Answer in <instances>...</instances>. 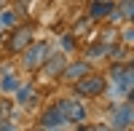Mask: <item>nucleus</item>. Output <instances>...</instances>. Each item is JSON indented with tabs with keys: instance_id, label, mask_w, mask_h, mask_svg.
Here are the masks:
<instances>
[{
	"instance_id": "1",
	"label": "nucleus",
	"mask_w": 134,
	"mask_h": 131,
	"mask_svg": "<svg viewBox=\"0 0 134 131\" xmlns=\"http://www.w3.org/2000/svg\"><path fill=\"white\" fill-rule=\"evenodd\" d=\"M105 78H99V75H83V78L75 80V91L81 96H99L105 91Z\"/></svg>"
},
{
	"instance_id": "2",
	"label": "nucleus",
	"mask_w": 134,
	"mask_h": 131,
	"mask_svg": "<svg viewBox=\"0 0 134 131\" xmlns=\"http://www.w3.org/2000/svg\"><path fill=\"white\" fill-rule=\"evenodd\" d=\"M48 56V46L46 43H32V46L24 51V67L27 70H38Z\"/></svg>"
},
{
	"instance_id": "3",
	"label": "nucleus",
	"mask_w": 134,
	"mask_h": 131,
	"mask_svg": "<svg viewBox=\"0 0 134 131\" xmlns=\"http://www.w3.org/2000/svg\"><path fill=\"white\" fill-rule=\"evenodd\" d=\"M59 112L64 115V121H72V123H81L83 118H86V110H83V104L78 102V99H62L59 104Z\"/></svg>"
},
{
	"instance_id": "4",
	"label": "nucleus",
	"mask_w": 134,
	"mask_h": 131,
	"mask_svg": "<svg viewBox=\"0 0 134 131\" xmlns=\"http://www.w3.org/2000/svg\"><path fill=\"white\" fill-rule=\"evenodd\" d=\"M30 35H32V32H30V27H21V29H16L14 32V38H11L8 40V51H24L27 46H30Z\"/></svg>"
},
{
	"instance_id": "5",
	"label": "nucleus",
	"mask_w": 134,
	"mask_h": 131,
	"mask_svg": "<svg viewBox=\"0 0 134 131\" xmlns=\"http://www.w3.org/2000/svg\"><path fill=\"white\" fill-rule=\"evenodd\" d=\"M129 126H131V104L124 102L113 112V128H129Z\"/></svg>"
},
{
	"instance_id": "6",
	"label": "nucleus",
	"mask_w": 134,
	"mask_h": 131,
	"mask_svg": "<svg viewBox=\"0 0 134 131\" xmlns=\"http://www.w3.org/2000/svg\"><path fill=\"white\" fill-rule=\"evenodd\" d=\"M62 70H64V56H62V53L46 56V67H43L46 78H57V75H62Z\"/></svg>"
},
{
	"instance_id": "7",
	"label": "nucleus",
	"mask_w": 134,
	"mask_h": 131,
	"mask_svg": "<svg viewBox=\"0 0 134 131\" xmlns=\"http://www.w3.org/2000/svg\"><path fill=\"white\" fill-rule=\"evenodd\" d=\"M62 123H64V115L59 112V107L46 110L43 118H40V128H57V126H62Z\"/></svg>"
},
{
	"instance_id": "8",
	"label": "nucleus",
	"mask_w": 134,
	"mask_h": 131,
	"mask_svg": "<svg viewBox=\"0 0 134 131\" xmlns=\"http://www.w3.org/2000/svg\"><path fill=\"white\" fill-rule=\"evenodd\" d=\"M62 75H64L67 80H78V78H83V75H88V64L86 62H75V64H70V67L64 64Z\"/></svg>"
},
{
	"instance_id": "9",
	"label": "nucleus",
	"mask_w": 134,
	"mask_h": 131,
	"mask_svg": "<svg viewBox=\"0 0 134 131\" xmlns=\"http://www.w3.org/2000/svg\"><path fill=\"white\" fill-rule=\"evenodd\" d=\"M115 86H118V91L121 94H131V86H134V72H131V67H124V72L118 75V80H115Z\"/></svg>"
},
{
	"instance_id": "10",
	"label": "nucleus",
	"mask_w": 134,
	"mask_h": 131,
	"mask_svg": "<svg viewBox=\"0 0 134 131\" xmlns=\"http://www.w3.org/2000/svg\"><path fill=\"white\" fill-rule=\"evenodd\" d=\"M110 11H113V3H110V0H97V3L88 5V19H102Z\"/></svg>"
},
{
	"instance_id": "11",
	"label": "nucleus",
	"mask_w": 134,
	"mask_h": 131,
	"mask_svg": "<svg viewBox=\"0 0 134 131\" xmlns=\"http://www.w3.org/2000/svg\"><path fill=\"white\" fill-rule=\"evenodd\" d=\"M35 99H38V96H35V91H32L30 88V86H19V88H16V102L19 104H35Z\"/></svg>"
},
{
	"instance_id": "12",
	"label": "nucleus",
	"mask_w": 134,
	"mask_h": 131,
	"mask_svg": "<svg viewBox=\"0 0 134 131\" xmlns=\"http://www.w3.org/2000/svg\"><path fill=\"white\" fill-rule=\"evenodd\" d=\"M0 86H3V91L8 94V91H16V88H19V80L14 78V75H5V78L0 80Z\"/></svg>"
},
{
	"instance_id": "13",
	"label": "nucleus",
	"mask_w": 134,
	"mask_h": 131,
	"mask_svg": "<svg viewBox=\"0 0 134 131\" xmlns=\"http://www.w3.org/2000/svg\"><path fill=\"white\" fill-rule=\"evenodd\" d=\"M11 110H14V102L11 99H0V121H8Z\"/></svg>"
},
{
	"instance_id": "14",
	"label": "nucleus",
	"mask_w": 134,
	"mask_h": 131,
	"mask_svg": "<svg viewBox=\"0 0 134 131\" xmlns=\"http://www.w3.org/2000/svg\"><path fill=\"white\" fill-rule=\"evenodd\" d=\"M14 24V14H11V11H3V14H0V27H11Z\"/></svg>"
},
{
	"instance_id": "15",
	"label": "nucleus",
	"mask_w": 134,
	"mask_h": 131,
	"mask_svg": "<svg viewBox=\"0 0 134 131\" xmlns=\"http://www.w3.org/2000/svg\"><path fill=\"white\" fill-rule=\"evenodd\" d=\"M107 51H110L107 46H97V48H88V56L97 59V56H102V53H107Z\"/></svg>"
},
{
	"instance_id": "16",
	"label": "nucleus",
	"mask_w": 134,
	"mask_h": 131,
	"mask_svg": "<svg viewBox=\"0 0 134 131\" xmlns=\"http://www.w3.org/2000/svg\"><path fill=\"white\" fill-rule=\"evenodd\" d=\"M121 14H124V19H131V16H134V14H131V0H126V3H124Z\"/></svg>"
},
{
	"instance_id": "17",
	"label": "nucleus",
	"mask_w": 134,
	"mask_h": 131,
	"mask_svg": "<svg viewBox=\"0 0 134 131\" xmlns=\"http://www.w3.org/2000/svg\"><path fill=\"white\" fill-rule=\"evenodd\" d=\"M131 38H134V32H131V29H126V32H124V40H126V43H131Z\"/></svg>"
}]
</instances>
